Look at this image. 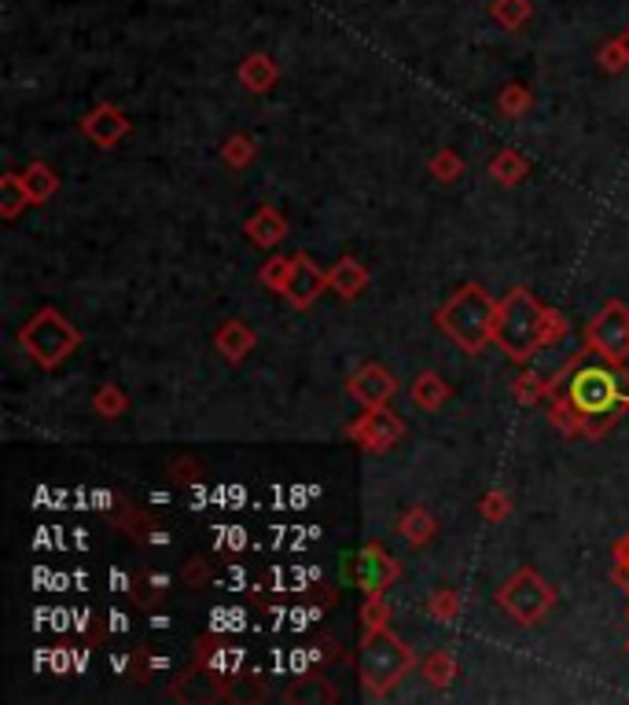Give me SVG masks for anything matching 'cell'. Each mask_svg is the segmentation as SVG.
I'll return each mask as SVG.
<instances>
[{"mask_svg":"<svg viewBox=\"0 0 629 705\" xmlns=\"http://www.w3.org/2000/svg\"><path fill=\"white\" fill-rule=\"evenodd\" d=\"M423 676H427L431 687H450L456 680V657L450 651H431L427 662H423Z\"/></svg>","mask_w":629,"mask_h":705,"instance_id":"7402d4cb","label":"cell"},{"mask_svg":"<svg viewBox=\"0 0 629 705\" xmlns=\"http://www.w3.org/2000/svg\"><path fill=\"white\" fill-rule=\"evenodd\" d=\"M350 397L361 401L364 408H380V404H386L398 393V379L386 372V367L380 364H364L361 372L350 375Z\"/></svg>","mask_w":629,"mask_h":705,"instance_id":"8fae6325","label":"cell"},{"mask_svg":"<svg viewBox=\"0 0 629 705\" xmlns=\"http://www.w3.org/2000/svg\"><path fill=\"white\" fill-rule=\"evenodd\" d=\"M217 350L228 361H244V356L255 350V331L247 328V323H225L221 331H217Z\"/></svg>","mask_w":629,"mask_h":705,"instance_id":"2e32d148","label":"cell"},{"mask_svg":"<svg viewBox=\"0 0 629 705\" xmlns=\"http://www.w3.org/2000/svg\"><path fill=\"white\" fill-rule=\"evenodd\" d=\"M564 334H567V317L556 313V309H545V350L548 345H556Z\"/></svg>","mask_w":629,"mask_h":705,"instance_id":"d590c367","label":"cell"},{"mask_svg":"<svg viewBox=\"0 0 629 705\" xmlns=\"http://www.w3.org/2000/svg\"><path fill=\"white\" fill-rule=\"evenodd\" d=\"M288 272H291V258H272L269 265H261V272H258V280L272 287V291H283V283H288Z\"/></svg>","mask_w":629,"mask_h":705,"instance_id":"1f68e13d","label":"cell"},{"mask_svg":"<svg viewBox=\"0 0 629 705\" xmlns=\"http://www.w3.org/2000/svg\"><path fill=\"white\" fill-rule=\"evenodd\" d=\"M622 581H626V588H629V566H626V570H622Z\"/></svg>","mask_w":629,"mask_h":705,"instance_id":"b9f144b4","label":"cell"},{"mask_svg":"<svg viewBox=\"0 0 629 705\" xmlns=\"http://www.w3.org/2000/svg\"><path fill=\"white\" fill-rule=\"evenodd\" d=\"M207 577H210V570H207V562H203V559H192V562L185 566V581H188L192 588L207 584Z\"/></svg>","mask_w":629,"mask_h":705,"instance_id":"74e56055","label":"cell"},{"mask_svg":"<svg viewBox=\"0 0 629 705\" xmlns=\"http://www.w3.org/2000/svg\"><path fill=\"white\" fill-rule=\"evenodd\" d=\"M93 408L104 415V419H118V415L130 408V401L122 397L118 386H100V393L93 397Z\"/></svg>","mask_w":629,"mask_h":705,"instance_id":"83f0119b","label":"cell"},{"mask_svg":"<svg viewBox=\"0 0 629 705\" xmlns=\"http://www.w3.org/2000/svg\"><path fill=\"white\" fill-rule=\"evenodd\" d=\"M431 173L442 184H453L456 177H461V158H456V152H439L431 158Z\"/></svg>","mask_w":629,"mask_h":705,"instance_id":"d6a6232c","label":"cell"},{"mask_svg":"<svg viewBox=\"0 0 629 705\" xmlns=\"http://www.w3.org/2000/svg\"><path fill=\"white\" fill-rule=\"evenodd\" d=\"M567 397L581 415H597L619 408V372L615 364H575V375L567 383Z\"/></svg>","mask_w":629,"mask_h":705,"instance_id":"8992f818","label":"cell"},{"mask_svg":"<svg viewBox=\"0 0 629 705\" xmlns=\"http://www.w3.org/2000/svg\"><path fill=\"white\" fill-rule=\"evenodd\" d=\"M19 345L41 367H60L66 356L82 345V334H78V328L60 309H41V313L19 331Z\"/></svg>","mask_w":629,"mask_h":705,"instance_id":"277c9868","label":"cell"},{"mask_svg":"<svg viewBox=\"0 0 629 705\" xmlns=\"http://www.w3.org/2000/svg\"><path fill=\"white\" fill-rule=\"evenodd\" d=\"M328 280H331V291H336L342 302H353L364 287H369V269L364 265H358L353 258H342L336 269L328 272Z\"/></svg>","mask_w":629,"mask_h":705,"instance_id":"4fadbf2b","label":"cell"},{"mask_svg":"<svg viewBox=\"0 0 629 705\" xmlns=\"http://www.w3.org/2000/svg\"><path fill=\"white\" fill-rule=\"evenodd\" d=\"M615 562H619V570H626V566H629V533L619 540V545H615Z\"/></svg>","mask_w":629,"mask_h":705,"instance_id":"ab89813d","label":"cell"},{"mask_svg":"<svg viewBox=\"0 0 629 705\" xmlns=\"http://www.w3.org/2000/svg\"><path fill=\"white\" fill-rule=\"evenodd\" d=\"M626 651H629V643H626Z\"/></svg>","mask_w":629,"mask_h":705,"instance_id":"7bdbcfd3","label":"cell"},{"mask_svg":"<svg viewBox=\"0 0 629 705\" xmlns=\"http://www.w3.org/2000/svg\"><path fill=\"white\" fill-rule=\"evenodd\" d=\"M324 287H331L328 272L320 269V265L310 258V253H295L291 258V272H288V283H283V298L295 305V309H310L320 294H324Z\"/></svg>","mask_w":629,"mask_h":705,"instance_id":"9c48e42d","label":"cell"},{"mask_svg":"<svg viewBox=\"0 0 629 705\" xmlns=\"http://www.w3.org/2000/svg\"><path fill=\"white\" fill-rule=\"evenodd\" d=\"M22 180H27V188L33 195V203H44V199H52L55 188H60V177L44 166V162H33V166L22 169Z\"/></svg>","mask_w":629,"mask_h":705,"instance_id":"d6986e66","label":"cell"},{"mask_svg":"<svg viewBox=\"0 0 629 705\" xmlns=\"http://www.w3.org/2000/svg\"><path fill=\"white\" fill-rule=\"evenodd\" d=\"M494 19L505 30H519L526 19H530V0H494Z\"/></svg>","mask_w":629,"mask_h":705,"instance_id":"d4e9b609","label":"cell"},{"mask_svg":"<svg viewBox=\"0 0 629 705\" xmlns=\"http://www.w3.org/2000/svg\"><path fill=\"white\" fill-rule=\"evenodd\" d=\"M619 412L622 408H608V412H597V415H586V423H581V434H589V437H600V434H608V426L619 419Z\"/></svg>","mask_w":629,"mask_h":705,"instance_id":"e575fe53","label":"cell"},{"mask_svg":"<svg viewBox=\"0 0 629 705\" xmlns=\"http://www.w3.org/2000/svg\"><path fill=\"white\" fill-rule=\"evenodd\" d=\"M114 522H118L125 533H130L136 545H147V540H152V529H155V522L152 518H147L144 511H136V507H130V500H122V507H118V515H114Z\"/></svg>","mask_w":629,"mask_h":705,"instance_id":"44dd1931","label":"cell"},{"mask_svg":"<svg viewBox=\"0 0 629 705\" xmlns=\"http://www.w3.org/2000/svg\"><path fill=\"white\" fill-rule=\"evenodd\" d=\"M450 397V386H445V379L442 375H434V372H423L416 379V386H413V401L420 404V408H442V401Z\"/></svg>","mask_w":629,"mask_h":705,"instance_id":"ac0fdd59","label":"cell"},{"mask_svg":"<svg viewBox=\"0 0 629 705\" xmlns=\"http://www.w3.org/2000/svg\"><path fill=\"white\" fill-rule=\"evenodd\" d=\"M416 657L391 629H369L358 646V676L372 698H383L413 673Z\"/></svg>","mask_w":629,"mask_h":705,"instance_id":"3957f363","label":"cell"},{"mask_svg":"<svg viewBox=\"0 0 629 705\" xmlns=\"http://www.w3.org/2000/svg\"><path fill=\"white\" fill-rule=\"evenodd\" d=\"M494 342L501 345V353L512 356L516 364L534 361V356L545 350V305L537 302L526 287H516V291L497 305Z\"/></svg>","mask_w":629,"mask_h":705,"instance_id":"6da1fadb","label":"cell"},{"mask_svg":"<svg viewBox=\"0 0 629 705\" xmlns=\"http://www.w3.org/2000/svg\"><path fill=\"white\" fill-rule=\"evenodd\" d=\"M581 423H586V415L570 404V397H556V404H553V426H556V431L581 434Z\"/></svg>","mask_w":629,"mask_h":705,"instance_id":"484cf974","label":"cell"},{"mask_svg":"<svg viewBox=\"0 0 629 705\" xmlns=\"http://www.w3.org/2000/svg\"><path fill=\"white\" fill-rule=\"evenodd\" d=\"M553 603H556V592L542 581L537 570H516L508 577V584L497 592V606L505 610V614H512L516 625H537Z\"/></svg>","mask_w":629,"mask_h":705,"instance_id":"5b68a950","label":"cell"},{"mask_svg":"<svg viewBox=\"0 0 629 705\" xmlns=\"http://www.w3.org/2000/svg\"><path fill=\"white\" fill-rule=\"evenodd\" d=\"M619 408H629V372L619 367Z\"/></svg>","mask_w":629,"mask_h":705,"instance_id":"60d3db41","label":"cell"},{"mask_svg":"<svg viewBox=\"0 0 629 705\" xmlns=\"http://www.w3.org/2000/svg\"><path fill=\"white\" fill-rule=\"evenodd\" d=\"M526 169H530V166H526V158L519 152H501L494 162H489V177L501 180V184H508V188L526 177Z\"/></svg>","mask_w":629,"mask_h":705,"instance_id":"603a6c76","label":"cell"},{"mask_svg":"<svg viewBox=\"0 0 629 705\" xmlns=\"http://www.w3.org/2000/svg\"><path fill=\"white\" fill-rule=\"evenodd\" d=\"M508 496L505 493H489L486 500H483V515L489 518V522H501V518H508Z\"/></svg>","mask_w":629,"mask_h":705,"instance_id":"8d00e7d4","label":"cell"},{"mask_svg":"<svg viewBox=\"0 0 629 705\" xmlns=\"http://www.w3.org/2000/svg\"><path fill=\"white\" fill-rule=\"evenodd\" d=\"M439 328L450 334L464 353H483L486 345L494 342L497 302L486 294V287L467 283L439 309Z\"/></svg>","mask_w":629,"mask_h":705,"instance_id":"7a4b0ae2","label":"cell"},{"mask_svg":"<svg viewBox=\"0 0 629 705\" xmlns=\"http://www.w3.org/2000/svg\"><path fill=\"white\" fill-rule=\"evenodd\" d=\"M277 77H280V71H277V63L269 60V55H261V52H255V55H247L244 60V66H239V81H244V85L250 89V92H269L272 85H277Z\"/></svg>","mask_w":629,"mask_h":705,"instance_id":"9a60e30c","label":"cell"},{"mask_svg":"<svg viewBox=\"0 0 629 705\" xmlns=\"http://www.w3.org/2000/svg\"><path fill=\"white\" fill-rule=\"evenodd\" d=\"M347 434H350L361 448H369V453H386V448H391V445L398 442V437L405 434V426H402V419H398L394 412H386V404H380V408H369V412H364L361 419L353 423Z\"/></svg>","mask_w":629,"mask_h":705,"instance_id":"30bf717a","label":"cell"},{"mask_svg":"<svg viewBox=\"0 0 629 705\" xmlns=\"http://www.w3.org/2000/svg\"><path fill=\"white\" fill-rule=\"evenodd\" d=\"M586 342L600 353V361L622 367L629 356V309L622 302H608L586 328Z\"/></svg>","mask_w":629,"mask_h":705,"instance_id":"52a82bcc","label":"cell"},{"mask_svg":"<svg viewBox=\"0 0 629 705\" xmlns=\"http://www.w3.org/2000/svg\"><path fill=\"white\" fill-rule=\"evenodd\" d=\"M361 621H364V629H386L391 606H386L383 592H369V599H364V606H361Z\"/></svg>","mask_w":629,"mask_h":705,"instance_id":"f1b7e54d","label":"cell"},{"mask_svg":"<svg viewBox=\"0 0 629 705\" xmlns=\"http://www.w3.org/2000/svg\"><path fill=\"white\" fill-rule=\"evenodd\" d=\"M456 610H461V599H456V592H450V588L434 592L431 603H427V614H431L434 621H453Z\"/></svg>","mask_w":629,"mask_h":705,"instance_id":"4dcf8cb0","label":"cell"},{"mask_svg":"<svg viewBox=\"0 0 629 705\" xmlns=\"http://www.w3.org/2000/svg\"><path fill=\"white\" fill-rule=\"evenodd\" d=\"M30 203H33V195L27 188V180H22V173H8V177L0 180V210H4L8 221L19 217Z\"/></svg>","mask_w":629,"mask_h":705,"instance_id":"e0dca14e","label":"cell"},{"mask_svg":"<svg viewBox=\"0 0 629 705\" xmlns=\"http://www.w3.org/2000/svg\"><path fill=\"white\" fill-rule=\"evenodd\" d=\"M174 478L177 481H192V478H196V464H192V459H177V464H174Z\"/></svg>","mask_w":629,"mask_h":705,"instance_id":"f35d334b","label":"cell"},{"mask_svg":"<svg viewBox=\"0 0 629 705\" xmlns=\"http://www.w3.org/2000/svg\"><path fill=\"white\" fill-rule=\"evenodd\" d=\"M342 573H347V581L364 588V592H386L402 570H398V562L380 545H364L358 554H347Z\"/></svg>","mask_w":629,"mask_h":705,"instance_id":"ba28073f","label":"cell"},{"mask_svg":"<svg viewBox=\"0 0 629 705\" xmlns=\"http://www.w3.org/2000/svg\"><path fill=\"white\" fill-rule=\"evenodd\" d=\"M166 577H155L152 584L144 581V577H133V584H130V595H133V603H141V606H158L166 599Z\"/></svg>","mask_w":629,"mask_h":705,"instance_id":"4316f807","label":"cell"},{"mask_svg":"<svg viewBox=\"0 0 629 705\" xmlns=\"http://www.w3.org/2000/svg\"><path fill=\"white\" fill-rule=\"evenodd\" d=\"M225 162L233 169H244V166H250V162H255V144L247 141V136H233V141H225Z\"/></svg>","mask_w":629,"mask_h":705,"instance_id":"f546056e","label":"cell"},{"mask_svg":"<svg viewBox=\"0 0 629 705\" xmlns=\"http://www.w3.org/2000/svg\"><path fill=\"white\" fill-rule=\"evenodd\" d=\"M597 60H600V66H604L608 74L626 71V66H629V30H622L619 38H611L608 44H604Z\"/></svg>","mask_w":629,"mask_h":705,"instance_id":"cb8c5ba5","label":"cell"},{"mask_svg":"<svg viewBox=\"0 0 629 705\" xmlns=\"http://www.w3.org/2000/svg\"><path fill=\"white\" fill-rule=\"evenodd\" d=\"M398 529H402V537L409 540V545L420 548V545H427V540L434 537V518L423 511V507H413V511L402 515Z\"/></svg>","mask_w":629,"mask_h":705,"instance_id":"ffe728a7","label":"cell"},{"mask_svg":"<svg viewBox=\"0 0 629 705\" xmlns=\"http://www.w3.org/2000/svg\"><path fill=\"white\" fill-rule=\"evenodd\" d=\"M130 129H133L130 118H125V114H122L118 107H111V103H100V107L82 122V133H85L96 147H114Z\"/></svg>","mask_w":629,"mask_h":705,"instance_id":"7c38bea8","label":"cell"},{"mask_svg":"<svg viewBox=\"0 0 629 705\" xmlns=\"http://www.w3.org/2000/svg\"><path fill=\"white\" fill-rule=\"evenodd\" d=\"M283 236H288V221H283L280 210H272V206H261L247 221V239L255 242V247H277Z\"/></svg>","mask_w":629,"mask_h":705,"instance_id":"5bb4252c","label":"cell"},{"mask_svg":"<svg viewBox=\"0 0 629 705\" xmlns=\"http://www.w3.org/2000/svg\"><path fill=\"white\" fill-rule=\"evenodd\" d=\"M501 111L505 114H523L526 107H530V92H526L523 85H508L505 92H501Z\"/></svg>","mask_w":629,"mask_h":705,"instance_id":"836d02e7","label":"cell"}]
</instances>
